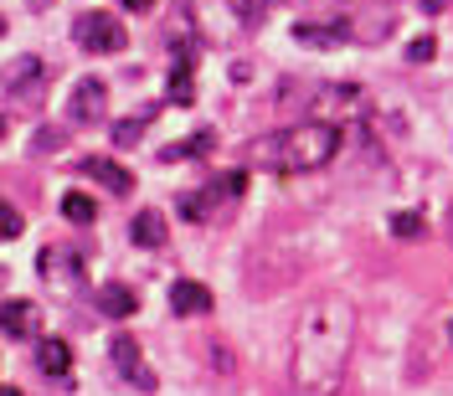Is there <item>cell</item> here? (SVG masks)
I'll use <instances>...</instances> for the list:
<instances>
[{"label": "cell", "instance_id": "1", "mask_svg": "<svg viewBox=\"0 0 453 396\" xmlns=\"http://www.w3.org/2000/svg\"><path fill=\"white\" fill-rule=\"evenodd\" d=\"M350 350H356V304L340 293L314 299L294 335V392L335 396L350 366Z\"/></svg>", "mask_w": 453, "mask_h": 396}, {"label": "cell", "instance_id": "2", "mask_svg": "<svg viewBox=\"0 0 453 396\" xmlns=\"http://www.w3.org/2000/svg\"><path fill=\"white\" fill-rule=\"evenodd\" d=\"M340 155V129L335 124H299V129H283L273 140L248 144V160L253 165H273L279 175H310L325 170Z\"/></svg>", "mask_w": 453, "mask_h": 396}, {"label": "cell", "instance_id": "3", "mask_svg": "<svg viewBox=\"0 0 453 396\" xmlns=\"http://www.w3.org/2000/svg\"><path fill=\"white\" fill-rule=\"evenodd\" d=\"M73 36L83 42L88 52H98V57L124 52V42H129L124 21H119V16H109V11H83V16L73 21Z\"/></svg>", "mask_w": 453, "mask_h": 396}, {"label": "cell", "instance_id": "4", "mask_svg": "<svg viewBox=\"0 0 453 396\" xmlns=\"http://www.w3.org/2000/svg\"><path fill=\"white\" fill-rule=\"evenodd\" d=\"M109 355H113V366L129 376V386H134V392H155V386H160V381H155V370L144 366L140 345H134L129 335H113L109 339Z\"/></svg>", "mask_w": 453, "mask_h": 396}, {"label": "cell", "instance_id": "5", "mask_svg": "<svg viewBox=\"0 0 453 396\" xmlns=\"http://www.w3.org/2000/svg\"><path fill=\"white\" fill-rule=\"evenodd\" d=\"M0 335L5 339H36L42 335V309L31 299H5L0 304Z\"/></svg>", "mask_w": 453, "mask_h": 396}, {"label": "cell", "instance_id": "6", "mask_svg": "<svg viewBox=\"0 0 453 396\" xmlns=\"http://www.w3.org/2000/svg\"><path fill=\"white\" fill-rule=\"evenodd\" d=\"M109 109V88L98 83V78H83V83L73 88V98H67V118L73 124H98Z\"/></svg>", "mask_w": 453, "mask_h": 396}, {"label": "cell", "instance_id": "7", "mask_svg": "<svg viewBox=\"0 0 453 396\" xmlns=\"http://www.w3.org/2000/svg\"><path fill=\"white\" fill-rule=\"evenodd\" d=\"M170 314H186V319L211 314V288H206V283H196V278L170 283Z\"/></svg>", "mask_w": 453, "mask_h": 396}, {"label": "cell", "instance_id": "8", "mask_svg": "<svg viewBox=\"0 0 453 396\" xmlns=\"http://www.w3.org/2000/svg\"><path fill=\"white\" fill-rule=\"evenodd\" d=\"M36 78H47V62H42V57H31V52L27 57H11V62L0 67V88H5V93H27Z\"/></svg>", "mask_w": 453, "mask_h": 396}, {"label": "cell", "instance_id": "9", "mask_svg": "<svg viewBox=\"0 0 453 396\" xmlns=\"http://www.w3.org/2000/svg\"><path fill=\"white\" fill-rule=\"evenodd\" d=\"M83 175H93V180H98L104 191H113V196H129V191H134V175L124 165H113V160H104V155H88Z\"/></svg>", "mask_w": 453, "mask_h": 396}, {"label": "cell", "instance_id": "10", "mask_svg": "<svg viewBox=\"0 0 453 396\" xmlns=\"http://www.w3.org/2000/svg\"><path fill=\"white\" fill-rule=\"evenodd\" d=\"M134 309H140V299H134L129 283H104V288H98V314H109V319H129Z\"/></svg>", "mask_w": 453, "mask_h": 396}, {"label": "cell", "instance_id": "11", "mask_svg": "<svg viewBox=\"0 0 453 396\" xmlns=\"http://www.w3.org/2000/svg\"><path fill=\"white\" fill-rule=\"evenodd\" d=\"M191 62H196V57H191V52H180V57H175V72H170V83H165V98H170V103H180V109H191V103H196Z\"/></svg>", "mask_w": 453, "mask_h": 396}, {"label": "cell", "instance_id": "12", "mask_svg": "<svg viewBox=\"0 0 453 396\" xmlns=\"http://www.w3.org/2000/svg\"><path fill=\"white\" fill-rule=\"evenodd\" d=\"M129 237H134L140 248H160V242L170 237V222L160 217V211H140V217L129 222Z\"/></svg>", "mask_w": 453, "mask_h": 396}, {"label": "cell", "instance_id": "13", "mask_svg": "<svg viewBox=\"0 0 453 396\" xmlns=\"http://www.w3.org/2000/svg\"><path fill=\"white\" fill-rule=\"evenodd\" d=\"M36 273H42V278H78V273H83V263H78L73 253H62V248H52V253L42 248V263H36Z\"/></svg>", "mask_w": 453, "mask_h": 396}, {"label": "cell", "instance_id": "14", "mask_svg": "<svg viewBox=\"0 0 453 396\" xmlns=\"http://www.w3.org/2000/svg\"><path fill=\"white\" fill-rule=\"evenodd\" d=\"M36 366L47 370V376H67V370H73V350H67L62 339H42V345H36Z\"/></svg>", "mask_w": 453, "mask_h": 396}, {"label": "cell", "instance_id": "15", "mask_svg": "<svg viewBox=\"0 0 453 396\" xmlns=\"http://www.w3.org/2000/svg\"><path fill=\"white\" fill-rule=\"evenodd\" d=\"M62 217L78 222V226H93L98 206H93V196H83V191H67V196H62Z\"/></svg>", "mask_w": 453, "mask_h": 396}, {"label": "cell", "instance_id": "16", "mask_svg": "<svg viewBox=\"0 0 453 396\" xmlns=\"http://www.w3.org/2000/svg\"><path fill=\"white\" fill-rule=\"evenodd\" d=\"M211 144H217V134H211V129H196V140H186V144H165V149H160V160H186V155H201V149H211Z\"/></svg>", "mask_w": 453, "mask_h": 396}, {"label": "cell", "instance_id": "17", "mask_svg": "<svg viewBox=\"0 0 453 396\" xmlns=\"http://www.w3.org/2000/svg\"><path fill=\"white\" fill-rule=\"evenodd\" d=\"M294 36L299 42H314V47H335L340 36H350V27L345 21H335V27H294Z\"/></svg>", "mask_w": 453, "mask_h": 396}, {"label": "cell", "instance_id": "18", "mask_svg": "<svg viewBox=\"0 0 453 396\" xmlns=\"http://www.w3.org/2000/svg\"><path fill=\"white\" fill-rule=\"evenodd\" d=\"M427 226L418 211H392V237H402V242H412V237H423Z\"/></svg>", "mask_w": 453, "mask_h": 396}, {"label": "cell", "instance_id": "19", "mask_svg": "<svg viewBox=\"0 0 453 396\" xmlns=\"http://www.w3.org/2000/svg\"><path fill=\"white\" fill-rule=\"evenodd\" d=\"M144 124H150V113H140V118H119V124H113V144H119V149L140 144V129H144Z\"/></svg>", "mask_w": 453, "mask_h": 396}, {"label": "cell", "instance_id": "20", "mask_svg": "<svg viewBox=\"0 0 453 396\" xmlns=\"http://www.w3.org/2000/svg\"><path fill=\"white\" fill-rule=\"evenodd\" d=\"M21 232H27V217H21V211H16L11 201L0 196V237L11 242V237H21Z\"/></svg>", "mask_w": 453, "mask_h": 396}, {"label": "cell", "instance_id": "21", "mask_svg": "<svg viewBox=\"0 0 453 396\" xmlns=\"http://www.w3.org/2000/svg\"><path fill=\"white\" fill-rule=\"evenodd\" d=\"M433 52H438V42H433V36H418V42L407 47V62H433Z\"/></svg>", "mask_w": 453, "mask_h": 396}, {"label": "cell", "instance_id": "22", "mask_svg": "<svg viewBox=\"0 0 453 396\" xmlns=\"http://www.w3.org/2000/svg\"><path fill=\"white\" fill-rule=\"evenodd\" d=\"M232 11H237L242 21H257V16H263V11H257V0H232Z\"/></svg>", "mask_w": 453, "mask_h": 396}, {"label": "cell", "instance_id": "23", "mask_svg": "<svg viewBox=\"0 0 453 396\" xmlns=\"http://www.w3.org/2000/svg\"><path fill=\"white\" fill-rule=\"evenodd\" d=\"M160 0H124V11H155Z\"/></svg>", "mask_w": 453, "mask_h": 396}, {"label": "cell", "instance_id": "24", "mask_svg": "<svg viewBox=\"0 0 453 396\" xmlns=\"http://www.w3.org/2000/svg\"><path fill=\"white\" fill-rule=\"evenodd\" d=\"M423 11H449V0H423Z\"/></svg>", "mask_w": 453, "mask_h": 396}, {"label": "cell", "instance_id": "25", "mask_svg": "<svg viewBox=\"0 0 453 396\" xmlns=\"http://www.w3.org/2000/svg\"><path fill=\"white\" fill-rule=\"evenodd\" d=\"M0 396H21V392H16V386H0Z\"/></svg>", "mask_w": 453, "mask_h": 396}, {"label": "cell", "instance_id": "26", "mask_svg": "<svg viewBox=\"0 0 453 396\" xmlns=\"http://www.w3.org/2000/svg\"><path fill=\"white\" fill-rule=\"evenodd\" d=\"M449 242H453V206H449Z\"/></svg>", "mask_w": 453, "mask_h": 396}, {"label": "cell", "instance_id": "27", "mask_svg": "<svg viewBox=\"0 0 453 396\" xmlns=\"http://www.w3.org/2000/svg\"><path fill=\"white\" fill-rule=\"evenodd\" d=\"M0 140H5V118H0Z\"/></svg>", "mask_w": 453, "mask_h": 396}, {"label": "cell", "instance_id": "28", "mask_svg": "<svg viewBox=\"0 0 453 396\" xmlns=\"http://www.w3.org/2000/svg\"><path fill=\"white\" fill-rule=\"evenodd\" d=\"M0 31H5V16H0Z\"/></svg>", "mask_w": 453, "mask_h": 396}]
</instances>
